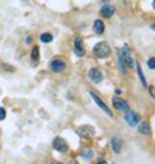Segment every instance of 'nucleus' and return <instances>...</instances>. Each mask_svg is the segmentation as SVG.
I'll use <instances>...</instances> for the list:
<instances>
[{"mask_svg": "<svg viewBox=\"0 0 155 164\" xmlns=\"http://www.w3.org/2000/svg\"><path fill=\"white\" fill-rule=\"evenodd\" d=\"M110 47L107 43L105 41H101V43H97L96 45H94V48H93V53L96 57L98 58H106V57H109L110 56Z\"/></svg>", "mask_w": 155, "mask_h": 164, "instance_id": "nucleus-1", "label": "nucleus"}, {"mask_svg": "<svg viewBox=\"0 0 155 164\" xmlns=\"http://www.w3.org/2000/svg\"><path fill=\"white\" fill-rule=\"evenodd\" d=\"M78 135L81 136L83 138H92L94 136V128L92 126H81L78 128Z\"/></svg>", "mask_w": 155, "mask_h": 164, "instance_id": "nucleus-2", "label": "nucleus"}, {"mask_svg": "<svg viewBox=\"0 0 155 164\" xmlns=\"http://www.w3.org/2000/svg\"><path fill=\"white\" fill-rule=\"evenodd\" d=\"M126 122L129 124L131 127H135V126H137V124L140 123V115L138 114H136L135 111H131V110H127V114H126Z\"/></svg>", "mask_w": 155, "mask_h": 164, "instance_id": "nucleus-3", "label": "nucleus"}, {"mask_svg": "<svg viewBox=\"0 0 155 164\" xmlns=\"http://www.w3.org/2000/svg\"><path fill=\"white\" fill-rule=\"evenodd\" d=\"M122 57H123V61H124V65L127 67H133V58H132V54H131V50H129L128 45H124V48L122 50Z\"/></svg>", "mask_w": 155, "mask_h": 164, "instance_id": "nucleus-4", "label": "nucleus"}, {"mask_svg": "<svg viewBox=\"0 0 155 164\" xmlns=\"http://www.w3.org/2000/svg\"><path fill=\"white\" fill-rule=\"evenodd\" d=\"M53 147L59 153H66L68 146H67L66 141H65L63 138H61V137H56L54 141H53Z\"/></svg>", "mask_w": 155, "mask_h": 164, "instance_id": "nucleus-5", "label": "nucleus"}, {"mask_svg": "<svg viewBox=\"0 0 155 164\" xmlns=\"http://www.w3.org/2000/svg\"><path fill=\"white\" fill-rule=\"evenodd\" d=\"M113 105L116 110H119V111H127L129 109V105H128V102L126 100H122V98H119V97H114L113 98Z\"/></svg>", "mask_w": 155, "mask_h": 164, "instance_id": "nucleus-6", "label": "nucleus"}, {"mask_svg": "<svg viewBox=\"0 0 155 164\" xmlns=\"http://www.w3.org/2000/svg\"><path fill=\"white\" fill-rule=\"evenodd\" d=\"M90 96H92V98H93V100H94V102H96L97 103V105L98 106H100L101 107V109L103 110V111H105V113L107 114V115H109V116H113V113H111V110L109 109V107H107L106 106V103L105 102H103L102 100H101V98L100 97H98L97 96V94L96 93H94V92H90Z\"/></svg>", "mask_w": 155, "mask_h": 164, "instance_id": "nucleus-7", "label": "nucleus"}, {"mask_svg": "<svg viewBox=\"0 0 155 164\" xmlns=\"http://www.w3.org/2000/svg\"><path fill=\"white\" fill-rule=\"evenodd\" d=\"M75 53L76 56H79V57H83V56L85 54V48H84V43H83V39H81L80 36H78L75 39Z\"/></svg>", "mask_w": 155, "mask_h": 164, "instance_id": "nucleus-8", "label": "nucleus"}, {"mask_svg": "<svg viewBox=\"0 0 155 164\" xmlns=\"http://www.w3.org/2000/svg\"><path fill=\"white\" fill-rule=\"evenodd\" d=\"M89 77H90V80H93L94 83H101L102 79H103V76H102V72L98 70V68L96 67H93V68H90L89 70Z\"/></svg>", "mask_w": 155, "mask_h": 164, "instance_id": "nucleus-9", "label": "nucleus"}, {"mask_svg": "<svg viewBox=\"0 0 155 164\" xmlns=\"http://www.w3.org/2000/svg\"><path fill=\"white\" fill-rule=\"evenodd\" d=\"M65 62L62 61V59H53V61L50 62V68H52V71H54V72H61L65 70Z\"/></svg>", "mask_w": 155, "mask_h": 164, "instance_id": "nucleus-10", "label": "nucleus"}, {"mask_svg": "<svg viewBox=\"0 0 155 164\" xmlns=\"http://www.w3.org/2000/svg\"><path fill=\"white\" fill-rule=\"evenodd\" d=\"M114 13H115V7L114 5H110V4L103 5L102 9H101V14H102V17H105V18H110Z\"/></svg>", "mask_w": 155, "mask_h": 164, "instance_id": "nucleus-11", "label": "nucleus"}, {"mask_svg": "<svg viewBox=\"0 0 155 164\" xmlns=\"http://www.w3.org/2000/svg\"><path fill=\"white\" fill-rule=\"evenodd\" d=\"M118 65H119V68H120V71H122V74L127 75V66L124 65V61H123L122 50H118Z\"/></svg>", "mask_w": 155, "mask_h": 164, "instance_id": "nucleus-12", "label": "nucleus"}, {"mask_svg": "<svg viewBox=\"0 0 155 164\" xmlns=\"http://www.w3.org/2000/svg\"><path fill=\"white\" fill-rule=\"evenodd\" d=\"M111 146H113V150L114 153H120V150H122V141H120L118 137H114L113 141H111Z\"/></svg>", "mask_w": 155, "mask_h": 164, "instance_id": "nucleus-13", "label": "nucleus"}, {"mask_svg": "<svg viewBox=\"0 0 155 164\" xmlns=\"http://www.w3.org/2000/svg\"><path fill=\"white\" fill-rule=\"evenodd\" d=\"M93 30H94V32H97V34H102V32H103V30H105V26H103V22H102L101 20H96V21H94Z\"/></svg>", "mask_w": 155, "mask_h": 164, "instance_id": "nucleus-14", "label": "nucleus"}, {"mask_svg": "<svg viewBox=\"0 0 155 164\" xmlns=\"http://www.w3.org/2000/svg\"><path fill=\"white\" fill-rule=\"evenodd\" d=\"M138 131H140V133H144V135H150V133H151V129H150V126L147 123H141Z\"/></svg>", "mask_w": 155, "mask_h": 164, "instance_id": "nucleus-15", "label": "nucleus"}, {"mask_svg": "<svg viewBox=\"0 0 155 164\" xmlns=\"http://www.w3.org/2000/svg\"><path fill=\"white\" fill-rule=\"evenodd\" d=\"M136 67H137V74H138V76H140V79H141V83H142V85H147V81H146L145 76H144V72H142L141 65H140V63H136Z\"/></svg>", "mask_w": 155, "mask_h": 164, "instance_id": "nucleus-16", "label": "nucleus"}, {"mask_svg": "<svg viewBox=\"0 0 155 164\" xmlns=\"http://www.w3.org/2000/svg\"><path fill=\"white\" fill-rule=\"evenodd\" d=\"M40 40L43 43H50L52 40H53V36H52L50 34L45 32V34H41V35H40Z\"/></svg>", "mask_w": 155, "mask_h": 164, "instance_id": "nucleus-17", "label": "nucleus"}, {"mask_svg": "<svg viewBox=\"0 0 155 164\" xmlns=\"http://www.w3.org/2000/svg\"><path fill=\"white\" fill-rule=\"evenodd\" d=\"M31 58H32V61H38L39 59V48L38 47H34L32 53H31Z\"/></svg>", "mask_w": 155, "mask_h": 164, "instance_id": "nucleus-18", "label": "nucleus"}, {"mask_svg": "<svg viewBox=\"0 0 155 164\" xmlns=\"http://www.w3.org/2000/svg\"><path fill=\"white\" fill-rule=\"evenodd\" d=\"M93 156V151L90 149H87V150H84L83 151V158H85V159H90Z\"/></svg>", "mask_w": 155, "mask_h": 164, "instance_id": "nucleus-19", "label": "nucleus"}, {"mask_svg": "<svg viewBox=\"0 0 155 164\" xmlns=\"http://www.w3.org/2000/svg\"><path fill=\"white\" fill-rule=\"evenodd\" d=\"M147 66H149V68H151V70H154V68H155V58L154 57H151L147 61Z\"/></svg>", "mask_w": 155, "mask_h": 164, "instance_id": "nucleus-20", "label": "nucleus"}, {"mask_svg": "<svg viewBox=\"0 0 155 164\" xmlns=\"http://www.w3.org/2000/svg\"><path fill=\"white\" fill-rule=\"evenodd\" d=\"M5 115H7L5 109H4V107H0V120L5 119Z\"/></svg>", "mask_w": 155, "mask_h": 164, "instance_id": "nucleus-21", "label": "nucleus"}, {"mask_svg": "<svg viewBox=\"0 0 155 164\" xmlns=\"http://www.w3.org/2000/svg\"><path fill=\"white\" fill-rule=\"evenodd\" d=\"M31 41H32V38H31V36H29V38H27V40H26V44H30Z\"/></svg>", "mask_w": 155, "mask_h": 164, "instance_id": "nucleus-22", "label": "nucleus"}, {"mask_svg": "<svg viewBox=\"0 0 155 164\" xmlns=\"http://www.w3.org/2000/svg\"><path fill=\"white\" fill-rule=\"evenodd\" d=\"M150 93H151V97H154V96H155V94H154V87L150 88Z\"/></svg>", "mask_w": 155, "mask_h": 164, "instance_id": "nucleus-23", "label": "nucleus"}, {"mask_svg": "<svg viewBox=\"0 0 155 164\" xmlns=\"http://www.w3.org/2000/svg\"><path fill=\"white\" fill-rule=\"evenodd\" d=\"M115 93H116V94H120L122 92H120V89H116V90H115Z\"/></svg>", "mask_w": 155, "mask_h": 164, "instance_id": "nucleus-24", "label": "nucleus"}]
</instances>
